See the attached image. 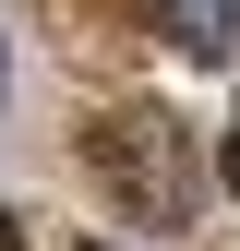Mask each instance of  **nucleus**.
Instances as JSON below:
<instances>
[{"mask_svg": "<svg viewBox=\"0 0 240 251\" xmlns=\"http://www.w3.org/2000/svg\"><path fill=\"white\" fill-rule=\"evenodd\" d=\"M216 179H228V192H240V132H228V144H216Z\"/></svg>", "mask_w": 240, "mask_h": 251, "instance_id": "f03ea898", "label": "nucleus"}, {"mask_svg": "<svg viewBox=\"0 0 240 251\" xmlns=\"http://www.w3.org/2000/svg\"><path fill=\"white\" fill-rule=\"evenodd\" d=\"M0 251H24V239H12V215H0Z\"/></svg>", "mask_w": 240, "mask_h": 251, "instance_id": "7ed1b4c3", "label": "nucleus"}, {"mask_svg": "<svg viewBox=\"0 0 240 251\" xmlns=\"http://www.w3.org/2000/svg\"><path fill=\"white\" fill-rule=\"evenodd\" d=\"M180 60H240V0H156Z\"/></svg>", "mask_w": 240, "mask_h": 251, "instance_id": "f257e3e1", "label": "nucleus"}]
</instances>
